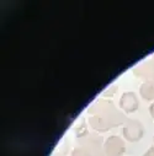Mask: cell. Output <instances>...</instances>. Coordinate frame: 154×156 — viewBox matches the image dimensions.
Wrapping results in <instances>:
<instances>
[]
</instances>
